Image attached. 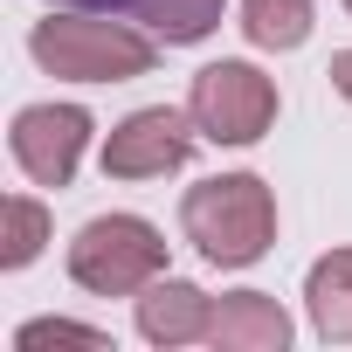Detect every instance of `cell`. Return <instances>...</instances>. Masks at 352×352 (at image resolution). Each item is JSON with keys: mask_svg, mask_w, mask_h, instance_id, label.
I'll return each instance as SVG.
<instances>
[{"mask_svg": "<svg viewBox=\"0 0 352 352\" xmlns=\"http://www.w3.org/2000/svg\"><path fill=\"white\" fill-rule=\"evenodd\" d=\"M180 235L214 263V270H249L276 242V194L256 173H214V180L187 187L180 201Z\"/></svg>", "mask_w": 352, "mask_h": 352, "instance_id": "6da1fadb", "label": "cell"}, {"mask_svg": "<svg viewBox=\"0 0 352 352\" xmlns=\"http://www.w3.org/2000/svg\"><path fill=\"white\" fill-rule=\"evenodd\" d=\"M28 56L49 76H69V83H131V76L152 69L159 35L111 21V14H90V8H56L49 21H35Z\"/></svg>", "mask_w": 352, "mask_h": 352, "instance_id": "7a4b0ae2", "label": "cell"}, {"mask_svg": "<svg viewBox=\"0 0 352 352\" xmlns=\"http://www.w3.org/2000/svg\"><path fill=\"white\" fill-rule=\"evenodd\" d=\"M69 276L90 297H138L152 276H166V235L145 214H97L69 242Z\"/></svg>", "mask_w": 352, "mask_h": 352, "instance_id": "3957f363", "label": "cell"}, {"mask_svg": "<svg viewBox=\"0 0 352 352\" xmlns=\"http://www.w3.org/2000/svg\"><path fill=\"white\" fill-rule=\"evenodd\" d=\"M187 111L201 124V138L214 145H256L276 124V83L256 63H208L187 90Z\"/></svg>", "mask_w": 352, "mask_h": 352, "instance_id": "277c9868", "label": "cell"}, {"mask_svg": "<svg viewBox=\"0 0 352 352\" xmlns=\"http://www.w3.org/2000/svg\"><path fill=\"white\" fill-rule=\"evenodd\" d=\"M194 111H173V104H145L131 111L124 124H111L104 138V173L111 180H166V173H180L194 159Z\"/></svg>", "mask_w": 352, "mask_h": 352, "instance_id": "5b68a950", "label": "cell"}, {"mask_svg": "<svg viewBox=\"0 0 352 352\" xmlns=\"http://www.w3.org/2000/svg\"><path fill=\"white\" fill-rule=\"evenodd\" d=\"M8 145L35 187H69L83 166V145H90V111L83 104H28V111H14Z\"/></svg>", "mask_w": 352, "mask_h": 352, "instance_id": "8992f818", "label": "cell"}, {"mask_svg": "<svg viewBox=\"0 0 352 352\" xmlns=\"http://www.w3.org/2000/svg\"><path fill=\"white\" fill-rule=\"evenodd\" d=\"M214 331V297L187 276H152L138 290V338L145 345H194Z\"/></svg>", "mask_w": 352, "mask_h": 352, "instance_id": "52a82bcc", "label": "cell"}, {"mask_svg": "<svg viewBox=\"0 0 352 352\" xmlns=\"http://www.w3.org/2000/svg\"><path fill=\"white\" fill-rule=\"evenodd\" d=\"M208 345H221V352H283L290 345V311L270 290H228L214 304Z\"/></svg>", "mask_w": 352, "mask_h": 352, "instance_id": "ba28073f", "label": "cell"}, {"mask_svg": "<svg viewBox=\"0 0 352 352\" xmlns=\"http://www.w3.org/2000/svg\"><path fill=\"white\" fill-rule=\"evenodd\" d=\"M304 311L324 345H352V249H331L304 276Z\"/></svg>", "mask_w": 352, "mask_h": 352, "instance_id": "9c48e42d", "label": "cell"}, {"mask_svg": "<svg viewBox=\"0 0 352 352\" xmlns=\"http://www.w3.org/2000/svg\"><path fill=\"white\" fill-rule=\"evenodd\" d=\"M311 0H242V35L270 56H290L311 42Z\"/></svg>", "mask_w": 352, "mask_h": 352, "instance_id": "30bf717a", "label": "cell"}, {"mask_svg": "<svg viewBox=\"0 0 352 352\" xmlns=\"http://www.w3.org/2000/svg\"><path fill=\"white\" fill-rule=\"evenodd\" d=\"M228 14V0H145V8L131 21H145V35L173 42V49H187V42H208Z\"/></svg>", "mask_w": 352, "mask_h": 352, "instance_id": "8fae6325", "label": "cell"}, {"mask_svg": "<svg viewBox=\"0 0 352 352\" xmlns=\"http://www.w3.org/2000/svg\"><path fill=\"white\" fill-rule=\"evenodd\" d=\"M49 242V208L35 194H8L0 201V270H28Z\"/></svg>", "mask_w": 352, "mask_h": 352, "instance_id": "7c38bea8", "label": "cell"}, {"mask_svg": "<svg viewBox=\"0 0 352 352\" xmlns=\"http://www.w3.org/2000/svg\"><path fill=\"white\" fill-rule=\"evenodd\" d=\"M42 345H83V352H104L111 331H97V324H69V318H35V324L14 331V352H42Z\"/></svg>", "mask_w": 352, "mask_h": 352, "instance_id": "4fadbf2b", "label": "cell"}, {"mask_svg": "<svg viewBox=\"0 0 352 352\" xmlns=\"http://www.w3.org/2000/svg\"><path fill=\"white\" fill-rule=\"evenodd\" d=\"M56 8H90V14H138L145 0H56Z\"/></svg>", "mask_w": 352, "mask_h": 352, "instance_id": "5bb4252c", "label": "cell"}, {"mask_svg": "<svg viewBox=\"0 0 352 352\" xmlns=\"http://www.w3.org/2000/svg\"><path fill=\"white\" fill-rule=\"evenodd\" d=\"M324 76H331V90H338V97H345V104H352V49H338V56H331V69H324Z\"/></svg>", "mask_w": 352, "mask_h": 352, "instance_id": "9a60e30c", "label": "cell"}, {"mask_svg": "<svg viewBox=\"0 0 352 352\" xmlns=\"http://www.w3.org/2000/svg\"><path fill=\"white\" fill-rule=\"evenodd\" d=\"M345 14H352V0H345Z\"/></svg>", "mask_w": 352, "mask_h": 352, "instance_id": "2e32d148", "label": "cell"}]
</instances>
